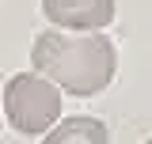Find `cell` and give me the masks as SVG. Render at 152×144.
<instances>
[{"mask_svg":"<svg viewBox=\"0 0 152 144\" xmlns=\"http://www.w3.org/2000/svg\"><path fill=\"white\" fill-rule=\"evenodd\" d=\"M34 68L57 84L69 95H99L114 80L118 68V53H114V42L99 31H42L34 38V49H31Z\"/></svg>","mask_w":152,"mask_h":144,"instance_id":"obj_1","label":"cell"},{"mask_svg":"<svg viewBox=\"0 0 152 144\" xmlns=\"http://www.w3.org/2000/svg\"><path fill=\"white\" fill-rule=\"evenodd\" d=\"M4 118L23 137H38L61 118V87L42 72H15L4 87Z\"/></svg>","mask_w":152,"mask_h":144,"instance_id":"obj_2","label":"cell"},{"mask_svg":"<svg viewBox=\"0 0 152 144\" xmlns=\"http://www.w3.org/2000/svg\"><path fill=\"white\" fill-rule=\"evenodd\" d=\"M42 12L61 31H99L114 19V0H42Z\"/></svg>","mask_w":152,"mask_h":144,"instance_id":"obj_3","label":"cell"},{"mask_svg":"<svg viewBox=\"0 0 152 144\" xmlns=\"http://www.w3.org/2000/svg\"><path fill=\"white\" fill-rule=\"evenodd\" d=\"M42 144H110V133L99 118L88 114H76V118H61Z\"/></svg>","mask_w":152,"mask_h":144,"instance_id":"obj_4","label":"cell"},{"mask_svg":"<svg viewBox=\"0 0 152 144\" xmlns=\"http://www.w3.org/2000/svg\"><path fill=\"white\" fill-rule=\"evenodd\" d=\"M145 144H152V140H145Z\"/></svg>","mask_w":152,"mask_h":144,"instance_id":"obj_5","label":"cell"}]
</instances>
